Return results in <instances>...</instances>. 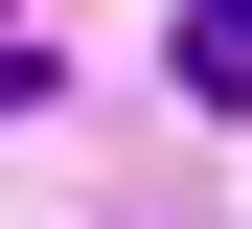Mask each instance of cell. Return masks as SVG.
Segmentation results:
<instances>
[{
  "label": "cell",
  "instance_id": "obj_2",
  "mask_svg": "<svg viewBox=\"0 0 252 229\" xmlns=\"http://www.w3.org/2000/svg\"><path fill=\"white\" fill-rule=\"evenodd\" d=\"M0 115H46V23H0Z\"/></svg>",
  "mask_w": 252,
  "mask_h": 229
},
{
  "label": "cell",
  "instance_id": "obj_1",
  "mask_svg": "<svg viewBox=\"0 0 252 229\" xmlns=\"http://www.w3.org/2000/svg\"><path fill=\"white\" fill-rule=\"evenodd\" d=\"M160 69H184L206 115H252V0H184V23H160Z\"/></svg>",
  "mask_w": 252,
  "mask_h": 229
}]
</instances>
